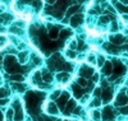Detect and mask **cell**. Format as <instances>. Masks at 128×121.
I'll return each mask as SVG.
<instances>
[{
  "instance_id": "obj_5",
  "label": "cell",
  "mask_w": 128,
  "mask_h": 121,
  "mask_svg": "<svg viewBox=\"0 0 128 121\" xmlns=\"http://www.w3.org/2000/svg\"><path fill=\"white\" fill-rule=\"evenodd\" d=\"M18 61L20 64H26L28 61V52L27 51H23V52H20L18 55Z\"/></svg>"
},
{
  "instance_id": "obj_19",
  "label": "cell",
  "mask_w": 128,
  "mask_h": 121,
  "mask_svg": "<svg viewBox=\"0 0 128 121\" xmlns=\"http://www.w3.org/2000/svg\"><path fill=\"white\" fill-rule=\"evenodd\" d=\"M126 41H127V42H128V36H127V37H126Z\"/></svg>"
},
{
  "instance_id": "obj_21",
  "label": "cell",
  "mask_w": 128,
  "mask_h": 121,
  "mask_svg": "<svg viewBox=\"0 0 128 121\" xmlns=\"http://www.w3.org/2000/svg\"><path fill=\"white\" fill-rule=\"evenodd\" d=\"M127 97H128V89H127Z\"/></svg>"
},
{
  "instance_id": "obj_2",
  "label": "cell",
  "mask_w": 128,
  "mask_h": 121,
  "mask_svg": "<svg viewBox=\"0 0 128 121\" xmlns=\"http://www.w3.org/2000/svg\"><path fill=\"white\" fill-rule=\"evenodd\" d=\"M110 42L114 43V45H122L123 42H126V37L120 33H115L114 36L110 37Z\"/></svg>"
},
{
  "instance_id": "obj_15",
  "label": "cell",
  "mask_w": 128,
  "mask_h": 121,
  "mask_svg": "<svg viewBox=\"0 0 128 121\" xmlns=\"http://www.w3.org/2000/svg\"><path fill=\"white\" fill-rule=\"evenodd\" d=\"M120 112H122L123 115L128 116V105H127V106H124V107H122V110H120Z\"/></svg>"
},
{
  "instance_id": "obj_13",
  "label": "cell",
  "mask_w": 128,
  "mask_h": 121,
  "mask_svg": "<svg viewBox=\"0 0 128 121\" xmlns=\"http://www.w3.org/2000/svg\"><path fill=\"white\" fill-rule=\"evenodd\" d=\"M77 83H78L81 87H86V85H87V80L84 79V78H82V76L77 79Z\"/></svg>"
},
{
  "instance_id": "obj_20",
  "label": "cell",
  "mask_w": 128,
  "mask_h": 121,
  "mask_svg": "<svg viewBox=\"0 0 128 121\" xmlns=\"http://www.w3.org/2000/svg\"><path fill=\"white\" fill-rule=\"evenodd\" d=\"M0 82H2V75H0Z\"/></svg>"
},
{
  "instance_id": "obj_1",
  "label": "cell",
  "mask_w": 128,
  "mask_h": 121,
  "mask_svg": "<svg viewBox=\"0 0 128 121\" xmlns=\"http://www.w3.org/2000/svg\"><path fill=\"white\" fill-rule=\"evenodd\" d=\"M101 98L104 103H108L112 98H113V92L109 89V88H105V89H101Z\"/></svg>"
},
{
  "instance_id": "obj_14",
  "label": "cell",
  "mask_w": 128,
  "mask_h": 121,
  "mask_svg": "<svg viewBox=\"0 0 128 121\" xmlns=\"http://www.w3.org/2000/svg\"><path fill=\"white\" fill-rule=\"evenodd\" d=\"M88 98H90V96H88V94H86V96H82V97H81V100H80V102L84 105V103H87V102H88Z\"/></svg>"
},
{
  "instance_id": "obj_12",
  "label": "cell",
  "mask_w": 128,
  "mask_h": 121,
  "mask_svg": "<svg viewBox=\"0 0 128 121\" xmlns=\"http://www.w3.org/2000/svg\"><path fill=\"white\" fill-rule=\"evenodd\" d=\"M66 55H67V58H72V60H74V59H76L77 58V55H76V52H74V51H72V50H68L67 52H66Z\"/></svg>"
},
{
  "instance_id": "obj_7",
  "label": "cell",
  "mask_w": 128,
  "mask_h": 121,
  "mask_svg": "<svg viewBox=\"0 0 128 121\" xmlns=\"http://www.w3.org/2000/svg\"><path fill=\"white\" fill-rule=\"evenodd\" d=\"M110 31L114 32V33H116V32L119 31V26H118V23H116V20H114V22L110 23Z\"/></svg>"
},
{
  "instance_id": "obj_3",
  "label": "cell",
  "mask_w": 128,
  "mask_h": 121,
  "mask_svg": "<svg viewBox=\"0 0 128 121\" xmlns=\"http://www.w3.org/2000/svg\"><path fill=\"white\" fill-rule=\"evenodd\" d=\"M115 105H119V106H127L128 105V97L126 93H119L118 97H116V101H115Z\"/></svg>"
},
{
  "instance_id": "obj_4",
  "label": "cell",
  "mask_w": 128,
  "mask_h": 121,
  "mask_svg": "<svg viewBox=\"0 0 128 121\" xmlns=\"http://www.w3.org/2000/svg\"><path fill=\"white\" fill-rule=\"evenodd\" d=\"M45 106H48V110H46V112L48 114H50V115H58L59 114V111H58V107H56V105L55 103H46Z\"/></svg>"
},
{
  "instance_id": "obj_16",
  "label": "cell",
  "mask_w": 128,
  "mask_h": 121,
  "mask_svg": "<svg viewBox=\"0 0 128 121\" xmlns=\"http://www.w3.org/2000/svg\"><path fill=\"white\" fill-rule=\"evenodd\" d=\"M122 20L124 22V23L128 24V14H127V13H123V14H122Z\"/></svg>"
},
{
  "instance_id": "obj_10",
  "label": "cell",
  "mask_w": 128,
  "mask_h": 121,
  "mask_svg": "<svg viewBox=\"0 0 128 121\" xmlns=\"http://www.w3.org/2000/svg\"><path fill=\"white\" fill-rule=\"evenodd\" d=\"M10 79L14 80V82H23L24 80V76L18 74V75H12V76H10Z\"/></svg>"
},
{
  "instance_id": "obj_17",
  "label": "cell",
  "mask_w": 128,
  "mask_h": 121,
  "mask_svg": "<svg viewBox=\"0 0 128 121\" xmlns=\"http://www.w3.org/2000/svg\"><path fill=\"white\" fill-rule=\"evenodd\" d=\"M0 32H5V27L3 24H0Z\"/></svg>"
},
{
  "instance_id": "obj_11",
  "label": "cell",
  "mask_w": 128,
  "mask_h": 121,
  "mask_svg": "<svg viewBox=\"0 0 128 121\" xmlns=\"http://www.w3.org/2000/svg\"><path fill=\"white\" fill-rule=\"evenodd\" d=\"M13 116H14V110L13 108H8V111H6V119H8V121H12Z\"/></svg>"
},
{
  "instance_id": "obj_9",
  "label": "cell",
  "mask_w": 128,
  "mask_h": 121,
  "mask_svg": "<svg viewBox=\"0 0 128 121\" xmlns=\"http://www.w3.org/2000/svg\"><path fill=\"white\" fill-rule=\"evenodd\" d=\"M92 115H94V120L95 121H100L101 120V111H99V110L92 111Z\"/></svg>"
},
{
  "instance_id": "obj_18",
  "label": "cell",
  "mask_w": 128,
  "mask_h": 121,
  "mask_svg": "<svg viewBox=\"0 0 128 121\" xmlns=\"http://www.w3.org/2000/svg\"><path fill=\"white\" fill-rule=\"evenodd\" d=\"M0 96H5V93H4V91H3V88L0 89Z\"/></svg>"
},
{
  "instance_id": "obj_8",
  "label": "cell",
  "mask_w": 128,
  "mask_h": 121,
  "mask_svg": "<svg viewBox=\"0 0 128 121\" xmlns=\"http://www.w3.org/2000/svg\"><path fill=\"white\" fill-rule=\"evenodd\" d=\"M96 61H98V66L101 68L102 65L105 64V56H102V55H99V56L96 58Z\"/></svg>"
},
{
  "instance_id": "obj_6",
  "label": "cell",
  "mask_w": 128,
  "mask_h": 121,
  "mask_svg": "<svg viewBox=\"0 0 128 121\" xmlns=\"http://www.w3.org/2000/svg\"><path fill=\"white\" fill-rule=\"evenodd\" d=\"M86 61L90 64V65H95L96 64V56L94 54H90L88 56H86Z\"/></svg>"
}]
</instances>
